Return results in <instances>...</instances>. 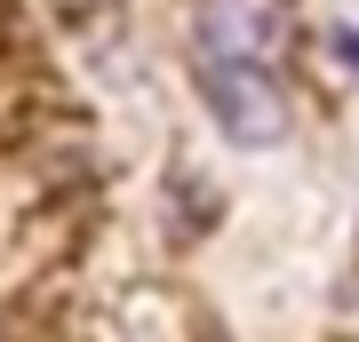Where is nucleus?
Segmentation results:
<instances>
[{"mask_svg":"<svg viewBox=\"0 0 359 342\" xmlns=\"http://www.w3.org/2000/svg\"><path fill=\"white\" fill-rule=\"evenodd\" d=\"M295 48V0H200V56L280 64Z\"/></svg>","mask_w":359,"mask_h":342,"instance_id":"obj_2","label":"nucleus"},{"mask_svg":"<svg viewBox=\"0 0 359 342\" xmlns=\"http://www.w3.org/2000/svg\"><path fill=\"white\" fill-rule=\"evenodd\" d=\"M327 48H335V56H344L351 72H359V32H351V24H335V32H327Z\"/></svg>","mask_w":359,"mask_h":342,"instance_id":"obj_3","label":"nucleus"},{"mask_svg":"<svg viewBox=\"0 0 359 342\" xmlns=\"http://www.w3.org/2000/svg\"><path fill=\"white\" fill-rule=\"evenodd\" d=\"M200 96L216 127L240 152H264V143L287 136V88L271 80V64H231V56H200Z\"/></svg>","mask_w":359,"mask_h":342,"instance_id":"obj_1","label":"nucleus"}]
</instances>
